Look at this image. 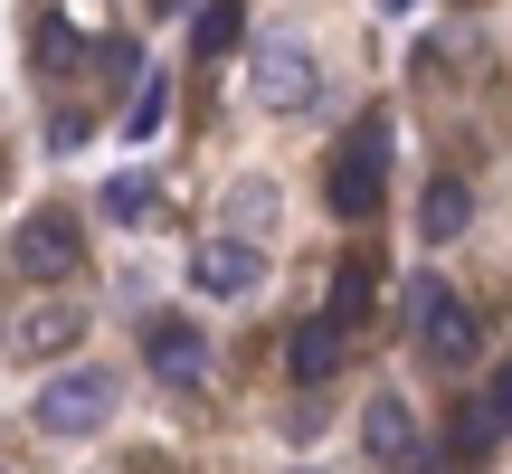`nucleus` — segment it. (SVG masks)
<instances>
[{"label":"nucleus","mask_w":512,"mask_h":474,"mask_svg":"<svg viewBox=\"0 0 512 474\" xmlns=\"http://www.w3.org/2000/svg\"><path fill=\"white\" fill-rule=\"evenodd\" d=\"M342 332H351V323H332V313H313V323H294V332H285V370H294L304 389H323L332 370H342Z\"/></svg>","instance_id":"1a4fd4ad"},{"label":"nucleus","mask_w":512,"mask_h":474,"mask_svg":"<svg viewBox=\"0 0 512 474\" xmlns=\"http://www.w3.org/2000/svg\"><path fill=\"white\" fill-rule=\"evenodd\" d=\"M105 219H143V181H114L105 190Z\"/></svg>","instance_id":"dca6fc26"},{"label":"nucleus","mask_w":512,"mask_h":474,"mask_svg":"<svg viewBox=\"0 0 512 474\" xmlns=\"http://www.w3.org/2000/svg\"><path fill=\"white\" fill-rule=\"evenodd\" d=\"M10 256L38 275V285H57V275H76V256H86V237H76V209H29L10 237Z\"/></svg>","instance_id":"39448f33"},{"label":"nucleus","mask_w":512,"mask_h":474,"mask_svg":"<svg viewBox=\"0 0 512 474\" xmlns=\"http://www.w3.org/2000/svg\"><path fill=\"white\" fill-rule=\"evenodd\" d=\"M465 219H475V190H465V181H437V190H427V209H418V237H427V247H446V237H465Z\"/></svg>","instance_id":"9b49d317"},{"label":"nucleus","mask_w":512,"mask_h":474,"mask_svg":"<svg viewBox=\"0 0 512 474\" xmlns=\"http://www.w3.org/2000/svg\"><path fill=\"white\" fill-rule=\"evenodd\" d=\"M408 332H418V351H427L437 370H456L465 351H475V313H465L437 275H418V285H408Z\"/></svg>","instance_id":"20e7f679"},{"label":"nucleus","mask_w":512,"mask_h":474,"mask_svg":"<svg viewBox=\"0 0 512 474\" xmlns=\"http://www.w3.org/2000/svg\"><path fill=\"white\" fill-rule=\"evenodd\" d=\"M238 38H247V0H200V10H190V48L200 57L238 48Z\"/></svg>","instance_id":"f8f14e48"},{"label":"nucleus","mask_w":512,"mask_h":474,"mask_svg":"<svg viewBox=\"0 0 512 474\" xmlns=\"http://www.w3.org/2000/svg\"><path fill=\"white\" fill-rule=\"evenodd\" d=\"M380 190H389V114H361V124L332 143V162H323V200L342 209V219H370Z\"/></svg>","instance_id":"f257e3e1"},{"label":"nucleus","mask_w":512,"mask_h":474,"mask_svg":"<svg viewBox=\"0 0 512 474\" xmlns=\"http://www.w3.org/2000/svg\"><path fill=\"white\" fill-rule=\"evenodd\" d=\"M190 285H200V294H228V304H238V294H256V285H266V256H256L247 237H209V247L190 256Z\"/></svg>","instance_id":"0eeeda50"},{"label":"nucleus","mask_w":512,"mask_h":474,"mask_svg":"<svg viewBox=\"0 0 512 474\" xmlns=\"http://www.w3.org/2000/svg\"><path fill=\"white\" fill-rule=\"evenodd\" d=\"M114 399H124V380L95 370V361H76V370H57V380L29 399V427L38 437H95V427L114 418Z\"/></svg>","instance_id":"f03ea898"},{"label":"nucleus","mask_w":512,"mask_h":474,"mask_svg":"<svg viewBox=\"0 0 512 474\" xmlns=\"http://www.w3.org/2000/svg\"><path fill=\"white\" fill-rule=\"evenodd\" d=\"M361 304H370V266L351 256V266H342V285H332V323H361Z\"/></svg>","instance_id":"2eb2a0df"},{"label":"nucleus","mask_w":512,"mask_h":474,"mask_svg":"<svg viewBox=\"0 0 512 474\" xmlns=\"http://www.w3.org/2000/svg\"><path fill=\"white\" fill-rule=\"evenodd\" d=\"M361 446H370L380 465H418V456H427V446H418V418H408L399 389H380V399L361 408Z\"/></svg>","instance_id":"6e6552de"},{"label":"nucleus","mask_w":512,"mask_h":474,"mask_svg":"<svg viewBox=\"0 0 512 474\" xmlns=\"http://www.w3.org/2000/svg\"><path fill=\"white\" fill-rule=\"evenodd\" d=\"M247 86H256V105L266 114H304L313 95H323V67H313V48L304 38H256V57H247Z\"/></svg>","instance_id":"7ed1b4c3"},{"label":"nucleus","mask_w":512,"mask_h":474,"mask_svg":"<svg viewBox=\"0 0 512 474\" xmlns=\"http://www.w3.org/2000/svg\"><path fill=\"white\" fill-rule=\"evenodd\" d=\"M143 361H152V380L190 389L209 370V332L190 323V313H152V323H143Z\"/></svg>","instance_id":"423d86ee"},{"label":"nucleus","mask_w":512,"mask_h":474,"mask_svg":"<svg viewBox=\"0 0 512 474\" xmlns=\"http://www.w3.org/2000/svg\"><path fill=\"white\" fill-rule=\"evenodd\" d=\"M475 408H484V418H494L503 437H512V361H494V370H484V389H475Z\"/></svg>","instance_id":"4468645a"},{"label":"nucleus","mask_w":512,"mask_h":474,"mask_svg":"<svg viewBox=\"0 0 512 474\" xmlns=\"http://www.w3.org/2000/svg\"><path fill=\"white\" fill-rule=\"evenodd\" d=\"M76 332H86V323H76V304H29L10 323V351H19V361H67Z\"/></svg>","instance_id":"9d476101"},{"label":"nucleus","mask_w":512,"mask_h":474,"mask_svg":"<svg viewBox=\"0 0 512 474\" xmlns=\"http://www.w3.org/2000/svg\"><path fill=\"white\" fill-rule=\"evenodd\" d=\"M162 114H171V86H162V76H143V95H133L124 133H133V143H152V133H162Z\"/></svg>","instance_id":"ddd939ff"}]
</instances>
